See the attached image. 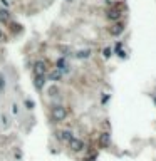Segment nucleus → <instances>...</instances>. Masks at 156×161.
Returning <instances> with one entry per match:
<instances>
[{
  "label": "nucleus",
  "instance_id": "obj_1",
  "mask_svg": "<svg viewBox=\"0 0 156 161\" xmlns=\"http://www.w3.org/2000/svg\"><path fill=\"white\" fill-rule=\"evenodd\" d=\"M69 116H71V109H69L67 106H62V104H59V106H54L51 109V119L54 123H62L65 121Z\"/></svg>",
  "mask_w": 156,
  "mask_h": 161
},
{
  "label": "nucleus",
  "instance_id": "obj_2",
  "mask_svg": "<svg viewBox=\"0 0 156 161\" xmlns=\"http://www.w3.org/2000/svg\"><path fill=\"white\" fill-rule=\"evenodd\" d=\"M32 72H34V77L35 76H46V72H47V62H46V60H35L34 67H32Z\"/></svg>",
  "mask_w": 156,
  "mask_h": 161
},
{
  "label": "nucleus",
  "instance_id": "obj_3",
  "mask_svg": "<svg viewBox=\"0 0 156 161\" xmlns=\"http://www.w3.org/2000/svg\"><path fill=\"white\" fill-rule=\"evenodd\" d=\"M67 144H69V150H71L72 153H81V151H84V148H86L84 141L79 139V138H72Z\"/></svg>",
  "mask_w": 156,
  "mask_h": 161
},
{
  "label": "nucleus",
  "instance_id": "obj_4",
  "mask_svg": "<svg viewBox=\"0 0 156 161\" xmlns=\"http://www.w3.org/2000/svg\"><path fill=\"white\" fill-rule=\"evenodd\" d=\"M56 138L59 139V141H62V143H69L74 136H72V133L69 129H62V131H57L56 133Z\"/></svg>",
  "mask_w": 156,
  "mask_h": 161
},
{
  "label": "nucleus",
  "instance_id": "obj_5",
  "mask_svg": "<svg viewBox=\"0 0 156 161\" xmlns=\"http://www.w3.org/2000/svg\"><path fill=\"white\" fill-rule=\"evenodd\" d=\"M121 15H123V12L119 9H111V10H108V19L109 20H119Z\"/></svg>",
  "mask_w": 156,
  "mask_h": 161
},
{
  "label": "nucleus",
  "instance_id": "obj_6",
  "mask_svg": "<svg viewBox=\"0 0 156 161\" xmlns=\"http://www.w3.org/2000/svg\"><path fill=\"white\" fill-rule=\"evenodd\" d=\"M123 32H124V25H123V24H116V25H113L109 29L111 35H121Z\"/></svg>",
  "mask_w": 156,
  "mask_h": 161
},
{
  "label": "nucleus",
  "instance_id": "obj_7",
  "mask_svg": "<svg viewBox=\"0 0 156 161\" xmlns=\"http://www.w3.org/2000/svg\"><path fill=\"white\" fill-rule=\"evenodd\" d=\"M35 87L37 89H42L44 84H46V76H35V81H34Z\"/></svg>",
  "mask_w": 156,
  "mask_h": 161
},
{
  "label": "nucleus",
  "instance_id": "obj_8",
  "mask_svg": "<svg viewBox=\"0 0 156 161\" xmlns=\"http://www.w3.org/2000/svg\"><path fill=\"white\" fill-rule=\"evenodd\" d=\"M109 141H111V134H109V133H102V134L99 136V143H101V146H108Z\"/></svg>",
  "mask_w": 156,
  "mask_h": 161
},
{
  "label": "nucleus",
  "instance_id": "obj_9",
  "mask_svg": "<svg viewBox=\"0 0 156 161\" xmlns=\"http://www.w3.org/2000/svg\"><path fill=\"white\" fill-rule=\"evenodd\" d=\"M49 79H51V81H54V82L60 81V79H62V72H59L57 69H54V71H52L51 74H49Z\"/></svg>",
  "mask_w": 156,
  "mask_h": 161
},
{
  "label": "nucleus",
  "instance_id": "obj_10",
  "mask_svg": "<svg viewBox=\"0 0 156 161\" xmlns=\"http://www.w3.org/2000/svg\"><path fill=\"white\" fill-rule=\"evenodd\" d=\"M10 19V14L7 9H0V22H9Z\"/></svg>",
  "mask_w": 156,
  "mask_h": 161
},
{
  "label": "nucleus",
  "instance_id": "obj_11",
  "mask_svg": "<svg viewBox=\"0 0 156 161\" xmlns=\"http://www.w3.org/2000/svg\"><path fill=\"white\" fill-rule=\"evenodd\" d=\"M57 71H59V72H67V64H65L64 59L57 60Z\"/></svg>",
  "mask_w": 156,
  "mask_h": 161
},
{
  "label": "nucleus",
  "instance_id": "obj_12",
  "mask_svg": "<svg viewBox=\"0 0 156 161\" xmlns=\"http://www.w3.org/2000/svg\"><path fill=\"white\" fill-rule=\"evenodd\" d=\"M77 59H87V57H91V51L89 49H84V51H79L77 52Z\"/></svg>",
  "mask_w": 156,
  "mask_h": 161
},
{
  "label": "nucleus",
  "instance_id": "obj_13",
  "mask_svg": "<svg viewBox=\"0 0 156 161\" xmlns=\"http://www.w3.org/2000/svg\"><path fill=\"white\" fill-rule=\"evenodd\" d=\"M5 89V79H3V76H0V92Z\"/></svg>",
  "mask_w": 156,
  "mask_h": 161
},
{
  "label": "nucleus",
  "instance_id": "obj_14",
  "mask_svg": "<svg viewBox=\"0 0 156 161\" xmlns=\"http://www.w3.org/2000/svg\"><path fill=\"white\" fill-rule=\"evenodd\" d=\"M113 56V51H111V49L108 47V49H104V57H111Z\"/></svg>",
  "mask_w": 156,
  "mask_h": 161
},
{
  "label": "nucleus",
  "instance_id": "obj_15",
  "mask_svg": "<svg viewBox=\"0 0 156 161\" xmlns=\"http://www.w3.org/2000/svg\"><path fill=\"white\" fill-rule=\"evenodd\" d=\"M2 123H3L5 126H9V119H7V116H2Z\"/></svg>",
  "mask_w": 156,
  "mask_h": 161
},
{
  "label": "nucleus",
  "instance_id": "obj_16",
  "mask_svg": "<svg viewBox=\"0 0 156 161\" xmlns=\"http://www.w3.org/2000/svg\"><path fill=\"white\" fill-rule=\"evenodd\" d=\"M12 107H14V109H12V111H14V114H19V106H17V104H14Z\"/></svg>",
  "mask_w": 156,
  "mask_h": 161
},
{
  "label": "nucleus",
  "instance_id": "obj_17",
  "mask_svg": "<svg viewBox=\"0 0 156 161\" xmlns=\"http://www.w3.org/2000/svg\"><path fill=\"white\" fill-rule=\"evenodd\" d=\"M25 106H27V109H32V106H34V104H32L30 101H25Z\"/></svg>",
  "mask_w": 156,
  "mask_h": 161
},
{
  "label": "nucleus",
  "instance_id": "obj_18",
  "mask_svg": "<svg viewBox=\"0 0 156 161\" xmlns=\"http://www.w3.org/2000/svg\"><path fill=\"white\" fill-rule=\"evenodd\" d=\"M0 40H3V32L0 30Z\"/></svg>",
  "mask_w": 156,
  "mask_h": 161
}]
</instances>
